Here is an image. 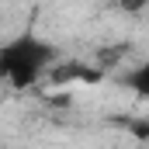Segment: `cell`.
Returning <instances> with one entry per match:
<instances>
[{"instance_id": "obj_1", "label": "cell", "mask_w": 149, "mask_h": 149, "mask_svg": "<svg viewBox=\"0 0 149 149\" xmlns=\"http://www.w3.org/2000/svg\"><path fill=\"white\" fill-rule=\"evenodd\" d=\"M52 63H56V45L31 31H21L17 38L0 45V80L14 90L35 87Z\"/></svg>"}, {"instance_id": "obj_2", "label": "cell", "mask_w": 149, "mask_h": 149, "mask_svg": "<svg viewBox=\"0 0 149 149\" xmlns=\"http://www.w3.org/2000/svg\"><path fill=\"white\" fill-rule=\"evenodd\" d=\"M45 76L63 87V83H76V80H80V83H97L104 73H101V70H90V66H83V63H76V59H70L66 66H56V63H52V66L45 70Z\"/></svg>"}, {"instance_id": "obj_3", "label": "cell", "mask_w": 149, "mask_h": 149, "mask_svg": "<svg viewBox=\"0 0 149 149\" xmlns=\"http://www.w3.org/2000/svg\"><path fill=\"white\" fill-rule=\"evenodd\" d=\"M125 80H128V83H132V87H135L142 97L149 94V87H146V80H149V66H146V63H142V66H139V70H135L132 76H125Z\"/></svg>"}, {"instance_id": "obj_4", "label": "cell", "mask_w": 149, "mask_h": 149, "mask_svg": "<svg viewBox=\"0 0 149 149\" xmlns=\"http://www.w3.org/2000/svg\"><path fill=\"white\" fill-rule=\"evenodd\" d=\"M142 3H146V0H121L125 10H142Z\"/></svg>"}]
</instances>
